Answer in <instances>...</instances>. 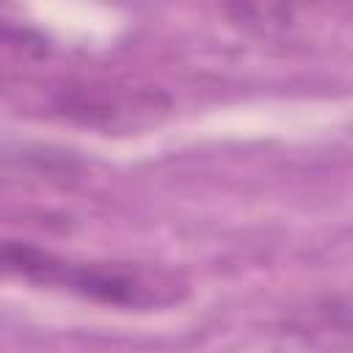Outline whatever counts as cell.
<instances>
[{
	"instance_id": "277c9868",
	"label": "cell",
	"mask_w": 353,
	"mask_h": 353,
	"mask_svg": "<svg viewBox=\"0 0 353 353\" xmlns=\"http://www.w3.org/2000/svg\"><path fill=\"white\" fill-rule=\"evenodd\" d=\"M223 11L232 17V22L248 30H256L262 36L292 25V8H284V6H226Z\"/></svg>"
},
{
	"instance_id": "3957f363",
	"label": "cell",
	"mask_w": 353,
	"mask_h": 353,
	"mask_svg": "<svg viewBox=\"0 0 353 353\" xmlns=\"http://www.w3.org/2000/svg\"><path fill=\"white\" fill-rule=\"evenodd\" d=\"M52 39L25 22L0 19V80L36 74L52 58Z\"/></svg>"
},
{
	"instance_id": "7a4b0ae2",
	"label": "cell",
	"mask_w": 353,
	"mask_h": 353,
	"mask_svg": "<svg viewBox=\"0 0 353 353\" xmlns=\"http://www.w3.org/2000/svg\"><path fill=\"white\" fill-rule=\"evenodd\" d=\"M52 110L102 132H130L157 124L171 110L163 88L121 80H69L52 91Z\"/></svg>"
},
{
	"instance_id": "6da1fadb",
	"label": "cell",
	"mask_w": 353,
	"mask_h": 353,
	"mask_svg": "<svg viewBox=\"0 0 353 353\" xmlns=\"http://www.w3.org/2000/svg\"><path fill=\"white\" fill-rule=\"evenodd\" d=\"M0 276L132 312L168 309L188 298V284L171 270L138 262H83L17 237H0Z\"/></svg>"
}]
</instances>
